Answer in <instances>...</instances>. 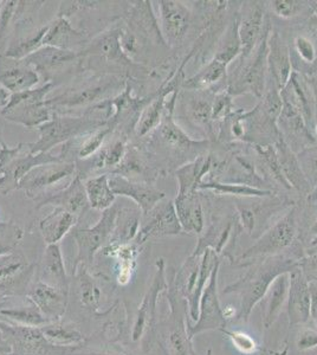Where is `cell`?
<instances>
[{"label":"cell","instance_id":"44dd1931","mask_svg":"<svg viewBox=\"0 0 317 355\" xmlns=\"http://www.w3.org/2000/svg\"><path fill=\"white\" fill-rule=\"evenodd\" d=\"M15 40L11 41L3 56L13 61H23L24 58L43 48V41L48 31L49 23L38 28L33 24V19L17 21Z\"/></svg>","mask_w":317,"mask_h":355},{"label":"cell","instance_id":"9c48e42d","mask_svg":"<svg viewBox=\"0 0 317 355\" xmlns=\"http://www.w3.org/2000/svg\"><path fill=\"white\" fill-rule=\"evenodd\" d=\"M269 26L264 28L261 41L253 49L249 56L241 57V61L233 73L230 81L229 93L241 95L251 93L255 96L262 97L265 90V73L268 70V38Z\"/></svg>","mask_w":317,"mask_h":355},{"label":"cell","instance_id":"ba28073f","mask_svg":"<svg viewBox=\"0 0 317 355\" xmlns=\"http://www.w3.org/2000/svg\"><path fill=\"white\" fill-rule=\"evenodd\" d=\"M119 202H114V205L103 211L101 217L94 226L76 225L70 231L71 237L76 243L77 256L74 264V272H76L78 268H83L88 270L89 266L94 264L95 254L105 249L112 242V234L117 225V214L120 210Z\"/></svg>","mask_w":317,"mask_h":355},{"label":"cell","instance_id":"003e7915","mask_svg":"<svg viewBox=\"0 0 317 355\" xmlns=\"http://www.w3.org/2000/svg\"><path fill=\"white\" fill-rule=\"evenodd\" d=\"M0 56H1V55H0Z\"/></svg>","mask_w":317,"mask_h":355},{"label":"cell","instance_id":"3957f363","mask_svg":"<svg viewBox=\"0 0 317 355\" xmlns=\"http://www.w3.org/2000/svg\"><path fill=\"white\" fill-rule=\"evenodd\" d=\"M145 141L139 145L145 150L153 165L164 173V167L178 170L197 150L198 146L207 145L206 141H194L187 137L173 119V113L166 110L164 119L157 130L144 137Z\"/></svg>","mask_w":317,"mask_h":355},{"label":"cell","instance_id":"e7e4bbea","mask_svg":"<svg viewBox=\"0 0 317 355\" xmlns=\"http://www.w3.org/2000/svg\"><path fill=\"white\" fill-rule=\"evenodd\" d=\"M1 6H3V1H0V10H1Z\"/></svg>","mask_w":317,"mask_h":355},{"label":"cell","instance_id":"681fc988","mask_svg":"<svg viewBox=\"0 0 317 355\" xmlns=\"http://www.w3.org/2000/svg\"><path fill=\"white\" fill-rule=\"evenodd\" d=\"M98 4H101L100 1H62L57 16L69 18L82 11L94 10Z\"/></svg>","mask_w":317,"mask_h":355},{"label":"cell","instance_id":"8d00e7d4","mask_svg":"<svg viewBox=\"0 0 317 355\" xmlns=\"http://www.w3.org/2000/svg\"><path fill=\"white\" fill-rule=\"evenodd\" d=\"M228 65L213 58L199 73L186 80L182 87L189 90H207L211 85L221 82L226 76Z\"/></svg>","mask_w":317,"mask_h":355},{"label":"cell","instance_id":"f1b7e54d","mask_svg":"<svg viewBox=\"0 0 317 355\" xmlns=\"http://www.w3.org/2000/svg\"><path fill=\"white\" fill-rule=\"evenodd\" d=\"M174 207L181 229L187 234H200L204 230V212L197 192L178 194L174 199Z\"/></svg>","mask_w":317,"mask_h":355},{"label":"cell","instance_id":"f5cc1de1","mask_svg":"<svg viewBox=\"0 0 317 355\" xmlns=\"http://www.w3.org/2000/svg\"><path fill=\"white\" fill-rule=\"evenodd\" d=\"M298 264L309 282H317V249L298 259Z\"/></svg>","mask_w":317,"mask_h":355},{"label":"cell","instance_id":"03108f58","mask_svg":"<svg viewBox=\"0 0 317 355\" xmlns=\"http://www.w3.org/2000/svg\"><path fill=\"white\" fill-rule=\"evenodd\" d=\"M1 223H3V222H0V224H1Z\"/></svg>","mask_w":317,"mask_h":355},{"label":"cell","instance_id":"f546056e","mask_svg":"<svg viewBox=\"0 0 317 355\" xmlns=\"http://www.w3.org/2000/svg\"><path fill=\"white\" fill-rule=\"evenodd\" d=\"M77 222L78 218L75 214L60 207H53V210L40 220V234L48 245L58 244L77 225Z\"/></svg>","mask_w":317,"mask_h":355},{"label":"cell","instance_id":"680465c9","mask_svg":"<svg viewBox=\"0 0 317 355\" xmlns=\"http://www.w3.org/2000/svg\"><path fill=\"white\" fill-rule=\"evenodd\" d=\"M223 314H224V318L228 320H231L234 318V315H236V309L232 307V306H226V307L223 308Z\"/></svg>","mask_w":317,"mask_h":355},{"label":"cell","instance_id":"9f6ffc18","mask_svg":"<svg viewBox=\"0 0 317 355\" xmlns=\"http://www.w3.org/2000/svg\"><path fill=\"white\" fill-rule=\"evenodd\" d=\"M0 355H12V345L4 338H0Z\"/></svg>","mask_w":317,"mask_h":355},{"label":"cell","instance_id":"6f0895ef","mask_svg":"<svg viewBox=\"0 0 317 355\" xmlns=\"http://www.w3.org/2000/svg\"><path fill=\"white\" fill-rule=\"evenodd\" d=\"M8 98H10V93L6 92L3 87H0V112L8 105Z\"/></svg>","mask_w":317,"mask_h":355},{"label":"cell","instance_id":"74e56055","mask_svg":"<svg viewBox=\"0 0 317 355\" xmlns=\"http://www.w3.org/2000/svg\"><path fill=\"white\" fill-rule=\"evenodd\" d=\"M40 331L46 341L56 347L78 348L85 340V335L80 334L75 328H69L55 322L40 327Z\"/></svg>","mask_w":317,"mask_h":355},{"label":"cell","instance_id":"d4e9b609","mask_svg":"<svg viewBox=\"0 0 317 355\" xmlns=\"http://www.w3.org/2000/svg\"><path fill=\"white\" fill-rule=\"evenodd\" d=\"M112 134V130L108 125H105L90 133L80 135L70 141L65 142V145H62L58 157L62 162H70V164L85 160L96 153L97 150H100L103 144L107 141L109 135Z\"/></svg>","mask_w":317,"mask_h":355},{"label":"cell","instance_id":"52a82bcc","mask_svg":"<svg viewBox=\"0 0 317 355\" xmlns=\"http://www.w3.org/2000/svg\"><path fill=\"white\" fill-rule=\"evenodd\" d=\"M53 88V83H43L30 90L11 94L0 115L6 121L18 123L28 130L38 128L53 117V112L46 105V96Z\"/></svg>","mask_w":317,"mask_h":355},{"label":"cell","instance_id":"8992f818","mask_svg":"<svg viewBox=\"0 0 317 355\" xmlns=\"http://www.w3.org/2000/svg\"><path fill=\"white\" fill-rule=\"evenodd\" d=\"M169 316L155 327V339L165 355H198L189 335V306L174 288L169 286Z\"/></svg>","mask_w":317,"mask_h":355},{"label":"cell","instance_id":"4316f807","mask_svg":"<svg viewBox=\"0 0 317 355\" xmlns=\"http://www.w3.org/2000/svg\"><path fill=\"white\" fill-rule=\"evenodd\" d=\"M268 69L275 87L281 92L289 82L293 70L289 49L277 33H270L268 38Z\"/></svg>","mask_w":317,"mask_h":355},{"label":"cell","instance_id":"1f68e13d","mask_svg":"<svg viewBox=\"0 0 317 355\" xmlns=\"http://www.w3.org/2000/svg\"><path fill=\"white\" fill-rule=\"evenodd\" d=\"M275 150L281 164L282 172L290 187L298 189L300 192L307 193L310 189V182L307 180L302 171L298 157H295L289 145L285 142L283 137L275 144Z\"/></svg>","mask_w":317,"mask_h":355},{"label":"cell","instance_id":"c3c4849f","mask_svg":"<svg viewBox=\"0 0 317 355\" xmlns=\"http://www.w3.org/2000/svg\"><path fill=\"white\" fill-rule=\"evenodd\" d=\"M17 5L18 1H12V0L3 1V6L0 10V41H4L10 25H13L15 23Z\"/></svg>","mask_w":317,"mask_h":355},{"label":"cell","instance_id":"816d5d0a","mask_svg":"<svg viewBox=\"0 0 317 355\" xmlns=\"http://www.w3.org/2000/svg\"><path fill=\"white\" fill-rule=\"evenodd\" d=\"M296 346L298 351H313L317 348V328H302L296 338Z\"/></svg>","mask_w":317,"mask_h":355},{"label":"cell","instance_id":"5bb4252c","mask_svg":"<svg viewBox=\"0 0 317 355\" xmlns=\"http://www.w3.org/2000/svg\"><path fill=\"white\" fill-rule=\"evenodd\" d=\"M221 262L213 269L209 283L201 295L199 303V315L194 324H187L189 333L192 338L196 335L209 331H221L226 327V319L223 314L219 296H218V275Z\"/></svg>","mask_w":317,"mask_h":355},{"label":"cell","instance_id":"2e32d148","mask_svg":"<svg viewBox=\"0 0 317 355\" xmlns=\"http://www.w3.org/2000/svg\"><path fill=\"white\" fill-rule=\"evenodd\" d=\"M125 23L123 26L137 38L140 49L147 42L157 45L166 44L160 25L153 11L152 1H135L129 5L128 11L126 12Z\"/></svg>","mask_w":317,"mask_h":355},{"label":"cell","instance_id":"e0dca14e","mask_svg":"<svg viewBox=\"0 0 317 355\" xmlns=\"http://www.w3.org/2000/svg\"><path fill=\"white\" fill-rule=\"evenodd\" d=\"M33 202L36 204V210L51 205L75 214L78 219L92 209L85 192V182L78 175H75L65 187L43 194Z\"/></svg>","mask_w":317,"mask_h":355},{"label":"cell","instance_id":"91938a15","mask_svg":"<svg viewBox=\"0 0 317 355\" xmlns=\"http://www.w3.org/2000/svg\"><path fill=\"white\" fill-rule=\"evenodd\" d=\"M69 355H122L115 354V353H109V352H85V353H75V351Z\"/></svg>","mask_w":317,"mask_h":355},{"label":"cell","instance_id":"7dc6e473","mask_svg":"<svg viewBox=\"0 0 317 355\" xmlns=\"http://www.w3.org/2000/svg\"><path fill=\"white\" fill-rule=\"evenodd\" d=\"M232 114V101H231V94H218L213 98L212 102V120H225L226 117Z\"/></svg>","mask_w":317,"mask_h":355},{"label":"cell","instance_id":"be15d7a7","mask_svg":"<svg viewBox=\"0 0 317 355\" xmlns=\"http://www.w3.org/2000/svg\"><path fill=\"white\" fill-rule=\"evenodd\" d=\"M1 179H3V175L0 173V184H1Z\"/></svg>","mask_w":317,"mask_h":355},{"label":"cell","instance_id":"7c38bea8","mask_svg":"<svg viewBox=\"0 0 317 355\" xmlns=\"http://www.w3.org/2000/svg\"><path fill=\"white\" fill-rule=\"evenodd\" d=\"M155 266L157 270L135 315L132 328V341L139 343L141 340H145L146 346L151 345L153 338H155L157 304L159 297L164 291H169V281L166 277V263L164 259H157Z\"/></svg>","mask_w":317,"mask_h":355},{"label":"cell","instance_id":"484cf974","mask_svg":"<svg viewBox=\"0 0 317 355\" xmlns=\"http://www.w3.org/2000/svg\"><path fill=\"white\" fill-rule=\"evenodd\" d=\"M67 295L68 293L60 291L58 288L50 286L43 281H38L28 293V297L46 319L55 322L65 313Z\"/></svg>","mask_w":317,"mask_h":355},{"label":"cell","instance_id":"11a10c76","mask_svg":"<svg viewBox=\"0 0 317 355\" xmlns=\"http://www.w3.org/2000/svg\"><path fill=\"white\" fill-rule=\"evenodd\" d=\"M310 283V319H313L314 323L317 328V282Z\"/></svg>","mask_w":317,"mask_h":355},{"label":"cell","instance_id":"603a6c76","mask_svg":"<svg viewBox=\"0 0 317 355\" xmlns=\"http://www.w3.org/2000/svg\"><path fill=\"white\" fill-rule=\"evenodd\" d=\"M89 41L90 40L87 31L74 28L68 18L57 16L53 21L49 23L43 46H53L80 53Z\"/></svg>","mask_w":317,"mask_h":355},{"label":"cell","instance_id":"ab89813d","mask_svg":"<svg viewBox=\"0 0 317 355\" xmlns=\"http://www.w3.org/2000/svg\"><path fill=\"white\" fill-rule=\"evenodd\" d=\"M212 102L206 100L205 97L193 96L186 105V114L189 122L198 128L207 130L211 132L212 122Z\"/></svg>","mask_w":317,"mask_h":355},{"label":"cell","instance_id":"db71d44e","mask_svg":"<svg viewBox=\"0 0 317 355\" xmlns=\"http://www.w3.org/2000/svg\"><path fill=\"white\" fill-rule=\"evenodd\" d=\"M295 45H296V50L303 61L307 63H313L315 61L316 51H315L313 43L308 38L298 37L295 41Z\"/></svg>","mask_w":317,"mask_h":355},{"label":"cell","instance_id":"7bdbcfd3","mask_svg":"<svg viewBox=\"0 0 317 355\" xmlns=\"http://www.w3.org/2000/svg\"><path fill=\"white\" fill-rule=\"evenodd\" d=\"M80 300L82 303L94 311H97L100 307V291L93 279L90 277L87 269L80 268Z\"/></svg>","mask_w":317,"mask_h":355},{"label":"cell","instance_id":"6da1fadb","mask_svg":"<svg viewBox=\"0 0 317 355\" xmlns=\"http://www.w3.org/2000/svg\"><path fill=\"white\" fill-rule=\"evenodd\" d=\"M255 262L257 263L251 264L252 268L241 279L224 289L225 294L239 296L238 320L248 321L255 307L264 299L273 281L281 275L290 274L300 266L298 259L283 254L270 256Z\"/></svg>","mask_w":317,"mask_h":355},{"label":"cell","instance_id":"ee69618b","mask_svg":"<svg viewBox=\"0 0 317 355\" xmlns=\"http://www.w3.org/2000/svg\"><path fill=\"white\" fill-rule=\"evenodd\" d=\"M221 333L229 338L230 341L238 352L241 354L251 355L255 354L259 349L256 340L253 339L251 335L244 333L241 331H229V329H221Z\"/></svg>","mask_w":317,"mask_h":355},{"label":"cell","instance_id":"f6af8a7d","mask_svg":"<svg viewBox=\"0 0 317 355\" xmlns=\"http://www.w3.org/2000/svg\"><path fill=\"white\" fill-rule=\"evenodd\" d=\"M25 266V259L19 254H5L0 257V283L12 279Z\"/></svg>","mask_w":317,"mask_h":355},{"label":"cell","instance_id":"d590c367","mask_svg":"<svg viewBox=\"0 0 317 355\" xmlns=\"http://www.w3.org/2000/svg\"><path fill=\"white\" fill-rule=\"evenodd\" d=\"M85 186L89 205L94 210L103 212L117 202V194L109 185V174L89 178L85 180Z\"/></svg>","mask_w":317,"mask_h":355},{"label":"cell","instance_id":"f35d334b","mask_svg":"<svg viewBox=\"0 0 317 355\" xmlns=\"http://www.w3.org/2000/svg\"><path fill=\"white\" fill-rule=\"evenodd\" d=\"M198 190L212 191L214 193L224 194V196H234V197H244V198H264L271 197V191L263 190L259 187L243 185V184H232V182H201Z\"/></svg>","mask_w":317,"mask_h":355},{"label":"cell","instance_id":"d6986e66","mask_svg":"<svg viewBox=\"0 0 317 355\" xmlns=\"http://www.w3.org/2000/svg\"><path fill=\"white\" fill-rule=\"evenodd\" d=\"M109 185L117 196L132 199L142 214L149 212L157 202L166 198V194L154 184L132 182L117 174H109Z\"/></svg>","mask_w":317,"mask_h":355},{"label":"cell","instance_id":"b9f144b4","mask_svg":"<svg viewBox=\"0 0 317 355\" xmlns=\"http://www.w3.org/2000/svg\"><path fill=\"white\" fill-rule=\"evenodd\" d=\"M24 231L15 223H1L0 224V257L5 254H13L20 241L23 239Z\"/></svg>","mask_w":317,"mask_h":355},{"label":"cell","instance_id":"7a4b0ae2","mask_svg":"<svg viewBox=\"0 0 317 355\" xmlns=\"http://www.w3.org/2000/svg\"><path fill=\"white\" fill-rule=\"evenodd\" d=\"M122 25L115 24L88 42L80 53L85 73L117 75L132 80L142 67L126 55L120 37Z\"/></svg>","mask_w":317,"mask_h":355},{"label":"cell","instance_id":"83f0119b","mask_svg":"<svg viewBox=\"0 0 317 355\" xmlns=\"http://www.w3.org/2000/svg\"><path fill=\"white\" fill-rule=\"evenodd\" d=\"M40 83L38 73L23 61H13V64L8 67L0 65V87L10 95L36 88Z\"/></svg>","mask_w":317,"mask_h":355},{"label":"cell","instance_id":"bcb514c9","mask_svg":"<svg viewBox=\"0 0 317 355\" xmlns=\"http://www.w3.org/2000/svg\"><path fill=\"white\" fill-rule=\"evenodd\" d=\"M298 162L310 185L317 184V146H311L298 154Z\"/></svg>","mask_w":317,"mask_h":355},{"label":"cell","instance_id":"94428289","mask_svg":"<svg viewBox=\"0 0 317 355\" xmlns=\"http://www.w3.org/2000/svg\"><path fill=\"white\" fill-rule=\"evenodd\" d=\"M311 234L317 236V222L315 223L313 226H311Z\"/></svg>","mask_w":317,"mask_h":355},{"label":"cell","instance_id":"60d3db41","mask_svg":"<svg viewBox=\"0 0 317 355\" xmlns=\"http://www.w3.org/2000/svg\"><path fill=\"white\" fill-rule=\"evenodd\" d=\"M0 315L8 316V319L13 320L20 326H25V327L40 328L48 323H51L50 320L46 319L44 315L40 313V309L33 302L28 307L0 309Z\"/></svg>","mask_w":317,"mask_h":355},{"label":"cell","instance_id":"30bf717a","mask_svg":"<svg viewBox=\"0 0 317 355\" xmlns=\"http://www.w3.org/2000/svg\"><path fill=\"white\" fill-rule=\"evenodd\" d=\"M23 62L36 70L40 81L53 85L65 81L68 76L85 73L80 53L53 46H43Z\"/></svg>","mask_w":317,"mask_h":355},{"label":"cell","instance_id":"ffe728a7","mask_svg":"<svg viewBox=\"0 0 317 355\" xmlns=\"http://www.w3.org/2000/svg\"><path fill=\"white\" fill-rule=\"evenodd\" d=\"M310 283L300 266L289 274L286 311L290 327L303 326L310 320Z\"/></svg>","mask_w":317,"mask_h":355},{"label":"cell","instance_id":"5b68a950","mask_svg":"<svg viewBox=\"0 0 317 355\" xmlns=\"http://www.w3.org/2000/svg\"><path fill=\"white\" fill-rule=\"evenodd\" d=\"M105 125H107V121L98 115L53 113L50 121L37 128L40 137L36 142L28 144V150L31 154L48 153L57 146L65 145V142L75 137Z\"/></svg>","mask_w":317,"mask_h":355},{"label":"cell","instance_id":"836d02e7","mask_svg":"<svg viewBox=\"0 0 317 355\" xmlns=\"http://www.w3.org/2000/svg\"><path fill=\"white\" fill-rule=\"evenodd\" d=\"M211 157H199L174 171L178 180V194L197 192L203 178L211 168Z\"/></svg>","mask_w":317,"mask_h":355},{"label":"cell","instance_id":"277c9868","mask_svg":"<svg viewBox=\"0 0 317 355\" xmlns=\"http://www.w3.org/2000/svg\"><path fill=\"white\" fill-rule=\"evenodd\" d=\"M127 78L117 75H97L89 77L80 85L46 100V105L53 113L69 114L73 110L85 108V112L93 105L112 98L120 94L126 85Z\"/></svg>","mask_w":317,"mask_h":355},{"label":"cell","instance_id":"d6a6232c","mask_svg":"<svg viewBox=\"0 0 317 355\" xmlns=\"http://www.w3.org/2000/svg\"><path fill=\"white\" fill-rule=\"evenodd\" d=\"M288 291H289V274L278 276L270 286L269 291L264 297L266 300L264 316H263V324L265 328L271 327L273 323L277 321L280 315L286 306Z\"/></svg>","mask_w":317,"mask_h":355},{"label":"cell","instance_id":"f907efd6","mask_svg":"<svg viewBox=\"0 0 317 355\" xmlns=\"http://www.w3.org/2000/svg\"><path fill=\"white\" fill-rule=\"evenodd\" d=\"M273 10L277 16L282 18H293L298 16L303 8V3L295 0H275L271 3Z\"/></svg>","mask_w":317,"mask_h":355},{"label":"cell","instance_id":"4fadbf2b","mask_svg":"<svg viewBox=\"0 0 317 355\" xmlns=\"http://www.w3.org/2000/svg\"><path fill=\"white\" fill-rule=\"evenodd\" d=\"M74 175H76V165L70 162H51L37 166L20 180L17 190L24 191L28 198L35 200L51 192L55 186Z\"/></svg>","mask_w":317,"mask_h":355},{"label":"cell","instance_id":"ac0fdd59","mask_svg":"<svg viewBox=\"0 0 317 355\" xmlns=\"http://www.w3.org/2000/svg\"><path fill=\"white\" fill-rule=\"evenodd\" d=\"M159 4L160 30L167 44L182 42L192 24V12L181 1L161 0Z\"/></svg>","mask_w":317,"mask_h":355},{"label":"cell","instance_id":"9a60e30c","mask_svg":"<svg viewBox=\"0 0 317 355\" xmlns=\"http://www.w3.org/2000/svg\"><path fill=\"white\" fill-rule=\"evenodd\" d=\"M181 231L182 229L174 204L165 198L157 202L149 212L142 214L140 229L134 241L139 245H142L153 237L157 239L165 236H175L180 234Z\"/></svg>","mask_w":317,"mask_h":355},{"label":"cell","instance_id":"7402d4cb","mask_svg":"<svg viewBox=\"0 0 317 355\" xmlns=\"http://www.w3.org/2000/svg\"><path fill=\"white\" fill-rule=\"evenodd\" d=\"M110 174H117L132 182L153 184L161 172L153 165L139 144L129 141L123 160Z\"/></svg>","mask_w":317,"mask_h":355},{"label":"cell","instance_id":"cb8c5ba5","mask_svg":"<svg viewBox=\"0 0 317 355\" xmlns=\"http://www.w3.org/2000/svg\"><path fill=\"white\" fill-rule=\"evenodd\" d=\"M243 6L241 21H238V35L241 38V57L249 56L261 41L264 31V6L262 3H249Z\"/></svg>","mask_w":317,"mask_h":355},{"label":"cell","instance_id":"e575fe53","mask_svg":"<svg viewBox=\"0 0 317 355\" xmlns=\"http://www.w3.org/2000/svg\"><path fill=\"white\" fill-rule=\"evenodd\" d=\"M142 212L135 204L132 206L120 205L117 225L109 244H125L135 239L140 229Z\"/></svg>","mask_w":317,"mask_h":355},{"label":"cell","instance_id":"4dcf8cb0","mask_svg":"<svg viewBox=\"0 0 317 355\" xmlns=\"http://www.w3.org/2000/svg\"><path fill=\"white\" fill-rule=\"evenodd\" d=\"M40 270L43 274V279L40 281L68 293V275L65 271L63 254L58 244L46 246L42 259Z\"/></svg>","mask_w":317,"mask_h":355},{"label":"cell","instance_id":"8fae6325","mask_svg":"<svg viewBox=\"0 0 317 355\" xmlns=\"http://www.w3.org/2000/svg\"><path fill=\"white\" fill-rule=\"evenodd\" d=\"M298 234V219L295 209L290 210L278 222L275 223L269 230L265 231L257 242L250 246L238 259L241 266H250L251 259H266L270 256L281 254L288 249Z\"/></svg>","mask_w":317,"mask_h":355},{"label":"cell","instance_id":"6125c7cd","mask_svg":"<svg viewBox=\"0 0 317 355\" xmlns=\"http://www.w3.org/2000/svg\"><path fill=\"white\" fill-rule=\"evenodd\" d=\"M206 355H212V348H209L206 352Z\"/></svg>","mask_w":317,"mask_h":355}]
</instances>
